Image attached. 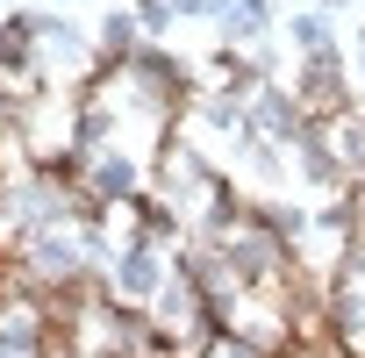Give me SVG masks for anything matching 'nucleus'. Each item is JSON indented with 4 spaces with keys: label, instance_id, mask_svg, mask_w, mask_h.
I'll list each match as a JSON object with an SVG mask.
<instances>
[{
    "label": "nucleus",
    "instance_id": "nucleus-1",
    "mask_svg": "<svg viewBox=\"0 0 365 358\" xmlns=\"http://www.w3.org/2000/svg\"><path fill=\"white\" fill-rule=\"evenodd\" d=\"M287 36H294V51H301V58H344V51H336L329 15H294V22H287Z\"/></svg>",
    "mask_w": 365,
    "mask_h": 358
}]
</instances>
